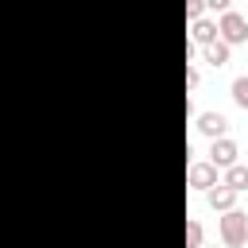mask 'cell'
Here are the masks:
<instances>
[{
	"instance_id": "6da1fadb",
	"label": "cell",
	"mask_w": 248,
	"mask_h": 248,
	"mask_svg": "<svg viewBox=\"0 0 248 248\" xmlns=\"http://www.w3.org/2000/svg\"><path fill=\"white\" fill-rule=\"evenodd\" d=\"M217 229H221V240H225V248H240V244L248 240V213H240V209H229V213H221Z\"/></svg>"
},
{
	"instance_id": "7a4b0ae2",
	"label": "cell",
	"mask_w": 248,
	"mask_h": 248,
	"mask_svg": "<svg viewBox=\"0 0 248 248\" xmlns=\"http://www.w3.org/2000/svg\"><path fill=\"white\" fill-rule=\"evenodd\" d=\"M217 39H221L225 46H240V43H248V19H244L240 12H225V16L217 19Z\"/></svg>"
},
{
	"instance_id": "3957f363",
	"label": "cell",
	"mask_w": 248,
	"mask_h": 248,
	"mask_svg": "<svg viewBox=\"0 0 248 248\" xmlns=\"http://www.w3.org/2000/svg\"><path fill=\"white\" fill-rule=\"evenodd\" d=\"M236 155H240V147H236V140H213V147H209V163L217 167V170H229V167H236Z\"/></svg>"
},
{
	"instance_id": "277c9868",
	"label": "cell",
	"mask_w": 248,
	"mask_h": 248,
	"mask_svg": "<svg viewBox=\"0 0 248 248\" xmlns=\"http://www.w3.org/2000/svg\"><path fill=\"white\" fill-rule=\"evenodd\" d=\"M198 132H202L205 140H225L229 116H225V112H198Z\"/></svg>"
},
{
	"instance_id": "5b68a950",
	"label": "cell",
	"mask_w": 248,
	"mask_h": 248,
	"mask_svg": "<svg viewBox=\"0 0 248 248\" xmlns=\"http://www.w3.org/2000/svg\"><path fill=\"white\" fill-rule=\"evenodd\" d=\"M186 182H190L194 190H213V186H217V167H213V163H194V167L186 170Z\"/></svg>"
},
{
	"instance_id": "8992f818",
	"label": "cell",
	"mask_w": 248,
	"mask_h": 248,
	"mask_svg": "<svg viewBox=\"0 0 248 248\" xmlns=\"http://www.w3.org/2000/svg\"><path fill=\"white\" fill-rule=\"evenodd\" d=\"M205 202H209V209H217V213H229V209H236L232 202H236V194L229 190V186H213V190H205Z\"/></svg>"
},
{
	"instance_id": "52a82bcc",
	"label": "cell",
	"mask_w": 248,
	"mask_h": 248,
	"mask_svg": "<svg viewBox=\"0 0 248 248\" xmlns=\"http://www.w3.org/2000/svg\"><path fill=\"white\" fill-rule=\"evenodd\" d=\"M213 39H217V23L205 19V16L194 19V27H190V43H194V46H209Z\"/></svg>"
},
{
	"instance_id": "ba28073f",
	"label": "cell",
	"mask_w": 248,
	"mask_h": 248,
	"mask_svg": "<svg viewBox=\"0 0 248 248\" xmlns=\"http://www.w3.org/2000/svg\"><path fill=\"white\" fill-rule=\"evenodd\" d=\"M229 54H232V46H225L221 39H213L209 46H202V58L213 66V70H221V66H229Z\"/></svg>"
},
{
	"instance_id": "9c48e42d",
	"label": "cell",
	"mask_w": 248,
	"mask_h": 248,
	"mask_svg": "<svg viewBox=\"0 0 248 248\" xmlns=\"http://www.w3.org/2000/svg\"><path fill=\"white\" fill-rule=\"evenodd\" d=\"M221 186H229L232 194H244V190H248V167H244V163L229 167V170H225V178H221Z\"/></svg>"
},
{
	"instance_id": "30bf717a",
	"label": "cell",
	"mask_w": 248,
	"mask_h": 248,
	"mask_svg": "<svg viewBox=\"0 0 248 248\" xmlns=\"http://www.w3.org/2000/svg\"><path fill=\"white\" fill-rule=\"evenodd\" d=\"M229 93H232V101L248 112V74H240V78H232V85H229Z\"/></svg>"
},
{
	"instance_id": "8fae6325",
	"label": "cell",
	"mask_w": 248,
	"mask_h": 248,
	"mask_svg": "<svg viewBox=\"0 0 248 248\" xmlns=\"http://www.w3.org/2000/svg\"><path fill=\"white\" fill-rule=\"evenodd\" d=\"M186 248H202V225L186 221Z\"/></svg>"
},
{
	"instance_id": "7c38bea8",
	"label": "cell",
	"mask_w": 248,
	"mask_h": 248,
	"mask_svg": "<svg viewBox=\"0 0 248 248\" xmlns=\"http://www.w3.org/2000/svg\"><path fill=\"white\" fill-rule=\"evenodd\" d=\"M202 12H205V0H190V4H186V19H190V23L202 19Z\"/></svg>"
},
{
	"instance_id": "4fadbf2b",
	"label": "cell",
	"mask_w": 248,
	"mask_h": 248,
	"mask_svg": "<svg viewBox=\"0 0 248 248\" xmlns=\"http://www.w3.org/2000/svg\"><path fill=\"white\" fill-rule=\"evenodd\" d=\"M205 8H209V12H217V16L232 12V8H229V0H205Z\"/></svg>"
},
{
	"instance_id": "5bb4252c",
	"label": "cell",
	"mask_w": 248,
	"mask_h": 248,
	"mask_svg": "<svg viewBox=\"0 0 248 248\" xmlns=\"http://www.w3.org/2000/svg\"><path fill=\"white\" fill-rule=\"evenodd\" d=\"M198 81H202V74L194 66H186V89H198Z\"/></svg>"
},
{
	"instance_id": "9a60e30c",
	"label": "cell",
	"mask_w": 248,
	"mask_h": 248,
	"mask_svg": "<svg viewBox=\"0 0 248 248\" xmlns=\"http://www.w3.org/2000/svg\"><path fill=\"white\" fill-rule=\"evenodd\" d=\"M202 248H205V244H202Z\"/></svg>"
}]
</instances>
